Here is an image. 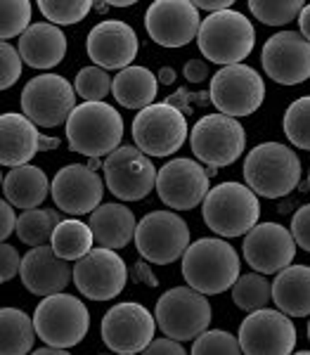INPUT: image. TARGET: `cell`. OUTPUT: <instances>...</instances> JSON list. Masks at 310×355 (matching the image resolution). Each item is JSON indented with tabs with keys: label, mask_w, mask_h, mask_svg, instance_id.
<instances>
[{
	"label": "cell",
	"mask_w": 310,
	"mask_h": 355,
	"mask_svg": "<svg viewBox=\"0 0 310 355\" xmlns=\"http://www.w3.org/2000/svg\"><path fill=\"white\" fill-rule=\"evenodd\" d=\"M194 8L204 10V12H225V10H232V0H194Z\"/></svg>",
	"instance_id": "obj_46"
},
{
	"label": "cell",
	"mask_w": 310,
	"mask_h": 355,
	"mask_svg": "<svg viewBox=\"0 0 310 355\" xmlns=\"http://www.w3.org/2000/svg\"><path fill=\"white\" fill-rule=\"evenodd\" d=\"M0 237L3 239H8L10 234L17 232V223H19V218H17V214H15V206L5 199L3 204H0Z\"/></svg>",
	"instance_id": "obj_44"
},
{
	"label": "cell",
	"mask_w": 310,
	"mask_h": 355,
	"mask_svg": "<svg viewBox=\"0 0 310 355\" xmlns=\"http://www.w3.org/2000/svg\"><path fill=\"white\" fill-rule=\"evenodd\" d=\"M189 145L199 162L209 164V168L232 166L246 147L244 125L225 114H206L194 123Z\"/></svg>",
	"instance_id": "obj_8"
},
{
	"label": "cell",
	"mask_w": 310,
	"mask_h": 355,
	"mask_svg": "<svg viewBox=\"0 0 310 355\" xmlns=\"http://www.w3.org/2000/svg\"><path fill=\"white\" fill-rule=\"evenodd\" d=\"M76 110V88L60 73H43L31 78L21 90V112L41 128L67 123Z\"/></svg>",
	"instance_id": "obj_9"
},
{
	"label": "cell",
	"mask_w": 310,
	"mask_h": 355,
	"mask_svg": "<svg viewBox=\"0 0 310 355\" xmlns=\"http://www.w3.org/2000/svg\"><path fill=\"white\" fill-rule=\"evenodd\" d=\"M0 266H3V270H0V279H3V282H10V279L21 270V256L17 254L15 246H10V244L0 246Z\"/></svg>",
	"instance_id": "obj_42"
},
{
	"label": "cell",
	"mask_w": 310,
	"mask_h": 355,
	"mask_svg": "<svg viewBox=\"0 0 310 355\" xmlns=\"http://www.w3.org/2000/svg\"><path fill=\"white\" fill-rule=\"evenodd\" d=\"M209 171L202 168V164L192 159H173L159 171L157 192L159 199L175 211H189L194 206L204 204L209 197Z\"/></svg>",
	"instance_id": "obj_21"
},
{
	"label": "cell",
	"mask_w": 310,
	"mask_h": 355,
	"mask_svg": "<svg viewBox=\"0 0 310 355\" xmlns=\"http://www.w3.org/2000/svg\"><path fill=\"white\" fill-rule=\"evenodd\" d=\"M19 55L33 69H53L67 55V36L60 26L38 21L19 38Z\"/></svg>",
	"instance_id": "obj_25"
},
{
	"label": "cell",
	"mask_w": 310,
	"mask_h": 355,
	"mask_svg": "<svg viewBox=\"0 0 310 355\" xmlns=\"http://www.w3.org/2000/svg\"><path fill=\"white\" fill-rule=\"evenodd\" d=\"M159 329L173 341H197L199 336L209 331L211 318V303L204 294L189 289L175 287L162 294L154 311Z\"/></svg>",
	"instance_id": "obj_7"
},
{
	"label": "cell",
	"mask_w": 310,
	"mask_h": 355,
	"mask_svg": "<svg viewBox=\"0 0 310 355\" xmlns=\"http://www.w3.org/2000/svg\"><path fill=\"white\" fill-rule=\"evenodd\" d=\"M308 187H310V173H308Z\"/></svg>",
	"instance_id": "obj_55"
},
{
	"label": "cell",
	"mask_w": 310,
	"mask_h": 355,
	"mask_svg": "<svg viewBox=\"0 0 310 355\" xmlns=\"http://www.w3.org/2000/svg\"><path fill=\"white\" fill-rule=\"evenodd\" d=\"M145 28L162 48H182L199 36L202 19L194 3L187 0H157L145 12Z\"/></svg>",
	"instance_id": "obj_17"
},
{
	"label": "cell",
	"mask_w": 310,
	"mask_h": 355,
	"mask_svg": "<svg viewBox=\"0 0 310 355\" xmlns=\"http://www.w3.org/2000/svg\"><path fill=\"white\" fill-rule=\"evenodd\" d=\"M41 152H50V150H57L60 147V137H50V135H41Z\"/></svg>",
	"instance_id": "obj_48"
},
{
	"label": "cell",
	"mask_w": 310,
	"mask_h": 355,
	"mask_svg": "<svg viewBox=\"0 0 310 355\" xmlns=\"http://www.w3.org/2000/svg\"><path fill=\"white\" fill-rule=\"evenodd\" d=\"M244 180L258 197H286L301 182V159L282 142H263L246 154Z\"/></svg>",
	"instance_id": "obj_3"
},
{
	"label": "cell",
	"mask_w": 310,
	"mask_h": 355,
	"mask_svg": "<svg viewBox=\"0 0 310 355\" xmlns=\"http://www.w3.org/2000/svg\"><path fill=\"white\" fill-rule=\"evenodd\" d=\"M85 48H88V57L93 60V64L123 71V69L133 67L130 62L135 60L140 43H137V33L130 24L121 19H105L88 33Z\"/></svg>",
	"instance_id": "obj_22"
},
{
	"label": "cell",
	"mask_w": 310,
	"mask_h": 355,
	"mask_svg": "<svg viewBox=\"0 0 310 355\" xmlns=\"http://www.w3.org/2000/svg\"><path fill=\"white\" fill-rule=\"evenodd\" d=\"M19 277L31 294L48 299L55 294H64L74 279V268L55 254L53 246H38L28 249V254L21 259Z\"/></svg>",
	"instance_id": "obj_23"
},
{
	"label": "cell",
	"mask_w": 310,
	"mask_h": 355,
	"mask_svg": "<svg viewBox=\"0 0 310 355\" xmlns=\"http://www.w3.org/2000/svg\"><path fill=\"white\" fill-rule=\"evenodd\" d=\"M135 147L147 157H169L175 154L187 140L185 114L169 102H159L142 110L133 121Z\"/></svg>",
	"instance_id": "obj_12"
},
{
	"label": "cell",
	"mask_w": 310,
	"mask_h": 355,
	"mask_svg": "<svg viewBox=\"0 0 310 355\" xmlns=\"http://www.w3.org/2000/svg\"><path fill=\"white\" fill-rule=\"evenodd\" d=\"M33 327L38 339L50 348L78 346L90 329L88 306L71 294H55L43 299L33 313Z\"/></svg>",
	"instance_id": "obj_6"
},
{
	"label": "cell",
	"mask_w": 310,
	"mask_h": 355,
	"mask_svg": "<svg viewBox=\"0 0 310 355\" xmlns=\"http://www.w3.org/2000/svg\"><path fill=\"white\" fill-rule=\"evenodd\" d=\"M182 73H185L189 83H202L209 76V67H206L204 60H189L185 69H182Z\"/></svg>",
	"instance_id": "obj_45"
},
{
	"label": "cell",
	"mask_w": 310,
	"mask_h": 355,
	"mask_svg": "<svg viewBox=\"0 0 310 355\" xmlns=\"http://www.w3.org/2000/svg\"><path fill=\"white\" fill-rule=\"evenodd\" d=\"M232 301L239 311H244L249 315L266 311V306L273 301V284L266 279V275L246 272L232 287Z\"/></svg>",
	"instance_id": "obj_33"
},
{
	"label": "cell",
	"mask_w": 310,
	"mask_h": 355,
	"mask_svg": "<svg viewBox=\"0 0 310 355\" xmlns=\"http://www.w3.org/2000/svg\"><path fill=\"white\" fill-rule=\"evenodd\" d=\"M102 194L105 182L93 168H88V164H69L60 168L50 187L55 206L69 216L93 214L102 206Z\"/></svg>",
	"instance_id": "obj_20"
},
{
	"label": "cell",
	"mask_w": 310,
	"mask_h": 355,
	"mask_svg": "<svg viewBox=\"0 0 310 355\" xmlns=\"http://www.w3.org/2000/svg\"><path fill=\"white\" fill-rule=\"evenodd\" d=\"M60 223H62L60 211L55 209L24 211L19 216V223H17V237L26 246H31V249H38V246H45L48 239H53Z\"/></svg>",
	"instance_id": "obj_32"
},
{
	"label": "cell",
	"mask_w": 310,
	"mask_h": 355,
	"mask_svg": "<svg viewBox=\"0 0 310 355\" xmlns=\"http://www.w3.org/2000/svg\"><path fill=\"white\" fill-rule=\"evenodd\" d=\"M123 119L107 102H83L67 121V142L76 154L100 159L121 147Z\"/></svg>",
	"instance_id": "obj_2"
},
{
	"label": "cell",
	"mask_w": 310,
	"mask_h": 355,
	"mask_svg": "<svg viewBox=\"0 0 310 355\" xmlns=\"http://www.w3.org/2000/svg\"><path fill=\"white\" fill-rule=\"evenodd\" d=\"M114 100L126 110H147L159 93V78L147 67H128L114 78Z\"/></svg>",
	"instance_id": "obj_29"
},
{
	"label": "cell",
	"mask_w": 310,
	"mask_h": 355,
	"mask_svg": "<svg viewBox=\"0 0 310 355\" xmlns=\"http://www.w3.org/2000/svg\"><path fill=\"white\" fill-rule=\"evenodd\" d=\"M308 339H310V322H308Z\"/></svg>",
	"instance_id": "obj_54"
},
{
	"label": "cell",
	"mask_w": 310,
	"mask_h": 355,
	"mask_svg": "<svg viewBox=\"0 0 310 355\" xmlns=\"http://www.w3.org/2000/svg\"><path fill=\"white\" fill-rule=\"evenodd\" d=\"M135 246L154 266H169L189 249V227L173 211H152L137 223Z\"/></svg>",
	"instance_id": "obj_10"
},
{
	"label": "cell",
	"mask_w": 310,
	"mask_h": 355,
	"mask_svg": "<svg viewBox=\"0 0 310 355\" xmlns=\"http://www.w3.org/2000/svg\"><path fill=\"white\" fill-rule=\"evenodd\" d=\"M140 355H187V351L182 348V343L166 336V339H154Z\"/></svg>",
	"instance_id": "obj_43"
},
{
	"label": "cell",
	"mask_w": 310,
	"mask_h": 355,
	"mask_svg": "<svg viewBox=\"0 0 310 355\" xmlns=\"http://www.w3.org/2000/svg\"><path fill=\"white\" fill-rule=\"evenodd\" d=\"M128 268L112 249H93L74 266V284L90 301H112L126 289Z\"/></svg>",
	"instance_id": "obj_16"
},
{
	"label": "cell",
	"mask_w": 310,
	"mask_h": 355,
	"mask_svg": "<svg viewBox=\"0 0 310 355\" xmlns=\"http://www.w3.org/2000/svg\"><path fill=\"white\" fill-rule=\"evenodd\" d=\"M298 26H301V36L306 38V41H310V3L303 8L301 17H298Z\"/></svg>",
	"instance_id": "obj_47"
},
{
	"label": "cell",
	"mask_w": 310,
	"mask_h": 355,
	"mask_svg": "<svg viewBox=\"0 0 310 355\" xmlns=\"http://www.w3.org/2000/svg\"><path fill=\"white\" fill-rule=\"evenodd\" d=\"M21 55L19 50L12 48L10 43L0 45V88L8 90L10 85L17 83V78L21 76Z\"/></svg>",
	"instance_id": "obj_40"
},
{
	"label": "cell",
	"mask_w": 310,
	"mask_h": 355,
	"mask_svg": "<svg viewBox=\"0 0 310 355\" xmlns=\"http://www.w3.org/2000/svg\"><path fill=\"white\" fill-rule=\"evenodd\" d=\"M294 355H310V351H301V353H294Z\"/></svg>",
	"instance_id": "obj_53"
},
{
	"label": "cell",
	"mask_w": 310,
	"mask_h": 355,
	"mask_svg": "<svg viewBox=\"0 0 310 355\" xmlns=\"http://www.w3.org/2000/svg\"><path fill=\"white\" fill-rule=\"evenodd\" d=\"M282 128L291 145H296L298 150L310 152V95L298 97V100H294L286 107Z\"/></svg>",
	"instance_id": "obj_34"
},
{
	"label": "cell",
	"mask_w": 310,
	"mask_h": 355,
	"mask_svg": "<svg viewBox=\"0 0 310 355\" xmlns=\"http://www.w3.org/2000/svg\"><path fill=\"white\" fill-rule=\"evenodd\" d=\"M273 301L289 318L310 315V266H289L275 277Z\"/></svg>",
	"instance_id": "obj_28"
},
{
	"label": "cell",
	"mask_w": 310,
	"mask_h": 355,
	"mask_svg": "<svg viewBox=\"0 0 310 355\" xmlns=\"http://www.w3.org/2000/svg\"><path fill=\"white\" fill-rule=\"evenodd\" d=\"M36 327L19 308H3L0 313V355H26L31 353Z\"/></svg>",
	"instance_id": "obj_30"
},
{
	"label": "cell",
	"mask_w": 310,
	"mask_h": 355,
	"mask_svg": "<svg viewBox=\"0 0 310 355\" xmlns=\"http://www.w3.org/2000/svg\"><path fill=\"white\" fill-rule=\"evenodd\" d=\"M291 234L296 239V246L310 254V204H303L291 218Z\"/></svg>",
	"instance_id": "obj_41"
},
{
	"label": "cell",
	"mask_w": 310,
	"mask_h": 355,
	"mask_svg": "<svg viewBox=\"0 0 310 355\" xmlns=\"http://www.w3.org/2000/svg\"><path fill=\"white\" fill-rule=\"evenodd\" d=\"M95 234L90 230V223L67 218L57 225V230L50 239V246L62 261H81L93 251Z\"/></svg>",
	"instance_id": "obj_31"
},
{
	"label": "cell",
	"mask_w": 310,
	"mask_h": 355,
	"mask_svg": "<svg viewBox=\"0 0 310 355\" xmlns=\"http://www.w3.org/2000/svg\"><path fill=\"white\" fill-rule=\"evenodd\" d=\"M38 10L50 24L69 26L78 24L93 12V3H88V0H41Z\"/></svg>",
	"instance_id": "obj_36"
},
{
	"label": "cell",
	"mask_w": 310,
	"mask_h": 355,
	"mask_svg": "<svg viewBox=\"0 0 310 355\" xmlns=\"http://www.w3.org/2000/svg\"><path fill=\"white\" fill-rule=\"evenodd\" d=\"M204 223L218 237H242L258 225V194L242 182H221L202 204Z\"/></svg>",
	"instance_id": "obj_4"
},
{
	"label": "cell",
	"mask_w": 310,
	"mask_h": 355,
	"mask_svg": "<svg viewBox=\"0 0 310 355\" xmlns=\"http://www.w3.org/2000/svg\"><path fill=\"white\" fill-rule=\"evenodd\" d=\"M159 81L162 83H173L175 81V69H171V67H164L162 71H159Z\"/></svg>",
	"instance_id": "obj_49"
},
{
	"label": "cell",
	"mask_w": 310,
	"mask_h": 355,
	"mask_svg": "<svg viewBox=\"0 0 310 355\" xmlns=\"http://www.w3.org/2000/svg\"><path fill=\"white\" fill-rule=\"evenodd\" d=\"M105 185L121 202H140L157 187L159 171L142 150L119 147L105 159Z\"/></svg>",
	"instance_id": "obj_14"
},
{
	"label": "cell",
	"mask_w": 310,
	"mask_h": 355,
	"mask_svg": "<svg viewBox=\"0 0 310 355\" xmlns=\"http://www.w3.org/2000/svg\"><path fill=\"white\" fill-rule=\"evenodd\" d=\"M41 133L36 123L28 121L24 114L8 112L0 116V164L8 168L28 166L33 157L41 152Z\"/></svg>",
	"instance_id": "obj_24"
},
{
	"label": "cell",
	"mask_w": 310,
	"mask_h": 355,
	"mask_svg": "<svg viewBox=\"0 0 310 355\" xmlns=\"http://www.w3.org/2000/svg\"><path fill=\"white\" fill-rule=\"evenodd\" d=\"M157 318L142 303L126 301L112 306L102 318V341L117 355L142 353L154 341Z\"/></svg>",
	"instance_id": "obj_13"
},
{
	"label": "cell",
	"mask_w": 310,
	"mask_h": 355,
	"mask_svg": "<svg viewBox=\"0 0 310 355\" xmlns=\"http://www.w3.org/2000/svg\"><path fill=\"white\" fill-rule=\"evenodd\" d=\"M90 230L95 234V242L102 249H123L135 239L137 223L130 209L123 204H102L100 209L90 214Z\"/></svg>",
	"instance_id": "obj_26"
},
{
	"label": "cell",
	"mask_w": 310,
	"mask_h": 355,
	"mask_svg": "<svg viewBox=\"0 0 310 355\" xmlns=\"http://www.w3.org/2000/svg\"><path fill=\"white\" fill-rule=\"evenodd\" d=\"M237 339L244 355H294L296 327L289 315L266 308L246 315Z\"/></svg>",
	"instance_id": "obj_15"
},
{
	"label": "cell",
	"mask_w": 310,
	"mask_h": 355,
	"mask_svg": "<svg viewBox=\"0 0 310 355\" xmlns=\"http://www.w3.org/2000/svg\"><path fill=\"white\" fill-rule=\"evenodd\" d=\"M112 8H128V5H135V0H114V3H109Z\"/></svg>",
	"instance_id": "obj_51"
},
{
	"label": "cell",
	"mask_w": 310,
	"mask_h": 355,
	"mask_svg": "<svg viewBox=\"0 0 310 355\" xmlns=\"http://www.w3.org/2000/svg\"><path fill=\"white\" fill-rule=\"evenodd\" d=\"M261 64L268 78L282 85H298L310 78V41L301 31H279L261 50Z\"/></svg>",
	"instance_id": "obj_18"
},
{
	"label": "cell",
	"mask_w": 310,
	"mask_h": 355,
	"mask_svg": "<svg viewBox=\"0 0 310 355\" xmlns=\"http://www.w3.org/2000/svg\"><path fill=\"white\" fill-rule=\"evenodd\" d=\"M256 31L249 19L237 10L209 15L199 28L197 45L206 60L221 67H234L251 55Z\"/></svg>",
	"instance_id": "obj_5"
},
{
	"label": "cell",
	"mask_w": 310,
	"mask_h": 355,
	"mask_svg": "<svg viewBox=\"0 0 310 355\" xmlns=\"http://www.w3.org/2000/svg\"><path fill=\"white\" fill-rule=\"evenodd\" d=\"M53 182L48 180L43 168L38 166H19V168H10V173L3 180L5 199L15 206V209L33 211L36 206L45 202L50 194Z\"/></svg>",
	"instance_id": "obj_27"
},
{
	"label": "cell",
	"mask_w": 310,
	"mask_h": 355,
	"mask_svg": "<svg viewBox=\"0 0 310 355\" xmlns=\"http://www.w3.org/2000/svg\"><path fill=\"white\" fill-rule=\"evenodd\" d=\"M76 95L85 102H102L114 90V81L102 67H83L74 81Z\"/></svg>",
	"instance_id": "obj_38"
},
{
	"label": "cell",
	"mask_w": 310,
	"mask_h": 355,
	"mask_svg": "<svg viewBox=\"0 0 310 355\" xmlns=\"http://www.w3.org/2000/svg\"><path fill=\"white\" fill-rule=\"evenodd\" d=\"M306 5L301 0H251L249 10L258 21L268 26H284L289 21H298Z\"/></svg>",
	"instance_id": "obj_35"
},
{
	"label": "cell",
	"mask_w": 310,
	"mask_h": 355,
	"mask_svg": "<svg viewBox=\"0 0 310 355\" xmlns=\"http://www.w3.org/2000/svg\"><path fill=\"white\" fill-rule=\"evenodd\" d=\"M209 95L218 112L239 119L258 112L266 100V83L256 69L246 64L223 67L211 78Z\"/></svg>",
	"instance_id": "obj_11"
},
{
	"label": "cell",
	"mask_w": 310,
	"mask_h": 355,
	"mask_svg": "<svg viewBox=\"0 0 310 355\" xmlns=\"http://www.w3.org/2000/svg\"><path fill=\"white\" fill-rule=\"evenodd\" d=\"M31 355H71L69 351H62V348H50V346H45V348H38V351H33Z\"/></svg>",
	"instance_id": "obj_50"
},
{
	"label": "cell",
	"mask_w": 310,
	"mask_h": 355,
	"mask_svg": "<svg viewBox=\"0 0 310 355\" xmlns=\"http://www.w3.org/2000/svg\"><path fill=\"white\" fill-rule=\"evenodd\" d=\"M192 355H242L239 339L225 329H209L192 346Z\"/></svg>",
	"instance_id": "obj_39"
},
{
	"label": "cell",
	"mask_w": 310,
	"mask_h": 355,
	"mask_svg": "<svg viewBox=\"0 0 310 355\" xmlns=\"http://www.w3.org/2000/svg\"><path fill=\"white\" fill-rule=\"evenodd\" d=\"M244 261L254 272L279 275L291 266L296 256V239L279 223H258L244 237Z\"/></svg>",
	"instance_id": "obj_19"
},
{
	"label": "cell",
	"mask_w": 310,
	"mask_h": 355,
	"mask_svg": "<svg viewBox=\"0 0 310 355\" xmlns=\"http://www.w3.org/2000/svg\"><path fill=\"white\" fill-rule=\"evenodd\" d=\"M33 5L28 0H5L0 3V38L10 41L15 36H24L28 31Z\"/></svg>",
	"instance_id": "obj_37"
},
{
	"label": "cell",
	"mask_w": 310,
	"mask_h": 355,
	"mask_svg": "<svg viewBox=\"0 0 310 355\" xmlns=\"http://www.w3.org/2000/svg\"><path fill=\"white\" fill-rule=\"evenodd\" d=\"M182 277L187 287L204 296L223 294L237 284L239 256L225 239L204 237L189 244L182 256Z\"/></svg>",
	"instance_id": "obj_1"
},
{
	"label": "cell",
	"mask_w": 310,
	"mask_h": 355,
	"mask_svg": "<svg viewBox=\"0 0 310 355\" xmlns=\"http://www.w3.org/2000/svg\"><path fill=\"white\" fill-rule=\"evenodd\" d=\"M88 168H93V171L105 168V162H100V159H90V162H88Z\"/></svg>",
	"instance_id": "obj_52"
}]
</instances>
